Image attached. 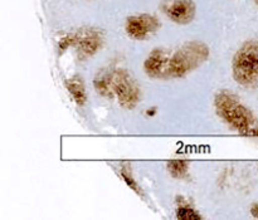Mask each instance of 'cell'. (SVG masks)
<instances>
[{
    "mask_svg": "<svg viewBox=\"0 0 258 220\" xmlns=\"http://www.w3.org/2000/svg\"><path fill=\"white\" fill-rule=\"evenodd\" d=\"M161 10L175 24L186 25L196 18L197 7L193 0H165Z\"/></svg>",
    "mask_w": 258,
    "mask_h": 220,
    "instance_id": "52a82bcc",
    "label": "cell"
},
{
    "mask_svg": "<svg viewBox=\"0 0 258 220\" xmlns=\"http://www.w3.org/2000/svg\"><path fill=\"white\" fill-rule=\"evenodd\" d=\"M120 176H121V178H122V180L125 181L126 185H127L128 188H130L131 190L134 191V193H136V194H138V195H140V196L144 195L143 189L140 188V185H139L138 181H136L135 179H134L133 174H131L130 169H128L127 165H123L122 168L120 169Z\"/></svg>",
    "mask_w": 258,
    "mask_h": 220,
    "instance_id": "7c38bea8",
    "label": "cell"
},
{
    "mask_svg": "<svg viewBox=\"0 0 258 220\" xmlns=\"http://www.w3.org/2000/svg\"><path fill=\"white\" fill-rule=\"evenodd\" d=\"M232 76L243 87L258 85V40H247L239 47L232 60Z\"/></svg>",
    "mask_w": 258,
    "mask_h": 220,
    "instance_id": "3957f363",
    "label": "cell"
},
{
    "mask_svg": "<svg viewBox=\"0 0 258 220\" xmlns=\"http://www.w3.org/2000/svg\"><path fill=\"white\" fill-rule=\"evenodd\" d=\"M160 28V22L155 15L151 14H138L131 15L126 19L125 30L126 34L134 40L149 39L151 35L155 34Z\"/></svg>",
    "mask_w": 258,
    "mask_h": 220,
    "instance_id": "8992f818",
    "label": "cell"
},
{
    "mask_svg": "<svg viewBox=\"0 0 258 220\" xmlns=\"http://www.w3.org/2000/svg\"><path fill=\"white\" fill-rule=\"evenodd\" d=\"M214 107L219 117L241 135L249 136L257 125L253 113L241 102L237 96L228 91H221L214 98Z\"/></svg>",
    "mask_w": 258,
    "mask_h": 220,
    "instance_id": "6da1fadb",
    "label": "cell"
},
{
    "mask_svg": "<svg viewBox=\"0 0 258 220\" xmlns=\"http://www.w3.org/2000/svg\"><path fill=\"white\" fill-rule=\"evenodd\" d=\"M111 91L112 98L117 100L118 105L126 110H134L140 102L143 92L135 78L125 69H110Z\"/></svg>",
    "mask_w": 258,
    "mask_h": 220,
    "instance_id": "277c9868",
    "label": "cell"
},
{
    "mask_svg": "<svg viewBox=\"0 0 258 220\" xmlns=\"http://www.w3.org/2000/svg\"><path fill=\"white\" fill-rule=\"evenodd\" d=\"M211 50L203 42L193 40L181 45L171 54L168 64V78H183L208 60Z\"/></svg>",
    "mask_w": 258,
    "mask_h": 220,
    "instance_id": "7a4b0ae2",
    "label": "cell"
},
{
    "mask_svg": "<svg viewBox=\"0 0 258 220\" xmlns=\"http://www.w3.org/2000/svg\"><path fill=\"white\" fill-rule=\"evenodd\" d=\"M73 47V34H67L63 38H60V40L58 42V50L59 53L66 52L68 48Z\"/></svg>",
    "mask_w": 258,
    "mask_h": 220,
    "instance_id": "5bb4252c",
    "label": "cell"
},
{
    "mask_svg": "<svg viewBox=\"0 0 258 220\" xmlns=\"http://www.w3.org/2000/svg\"><path fill=\"white\" fill-rule=\"evenodd\" d=\"M176 218L179 220H201L202 215H199L198 211L194 210L189 204H179Z\"/></svg>",
    "mask_w": 258,
    "mask_h": 220,
    "instance_id": "4fadbf2b",
    "label": "cell"
},
{
    "mask_svg": "<svg viewBox=\"0 0 258 220\" xmlns=\"http://www.w3.org/2000/svg\"><path fill=\"white\" fill-rule=\"evenodd\" d=\"M254 2H256V3H257V5H258V0H254Z\"/></svg>",
    "mask_w": 258,
    "mask_h": 220,
    "instance_id": "2e32d148",
    "label": "cell"
},
{
    "mask_svg": "<svg viewBox=\"0 0 258 220\" xmlns=\"http://www.w3.org/2000/svg\"><path fill=\"white\" fill-rule=\"evenodd\" d=\"M166 169L173 178L180 179V180L186 179L189 175V163L185 160H180V159L168 161Z\"/></svg>",
    "mask_w": 258,
    "mask_h": 220,
    "instance_id": "8fae6325",
    "label": "cell"
},
{
    "mask_svg": "<svg viewBox=\"0 0 258 220\" xmlns=\"http://www.w3.org/2000/svg\"><path fill=\"white\" fill-rule=\"evenodd\" d=\"M168 54L161 48H155L149 53L144 62V72L150 78H168Z\"/></svg>",
    "mask_w": 258,
    "mask_h": 220,
    "instance_id": "ba28073f",
    "label": "cell"
},
{
    "mask_svg": "<svg viewBox=\"0 0 258 220\" xmlns=\"http://www.w3.org/2000/svg\"><path fill=\"white\" fill-rule=\"evenodd\" d=\"M251 214L253 218L258 219V203H254L253 205L251 206Z\"/></svg>",
    "mask_w": 258,
    "mask_h": 220,
    "instance_id": "9a60e30c",
    "label": "cell"
},
{
    "mask_svg": "<svg viewBox=\"0 0 258 220\" xmlns=\"http://www.w3.org/2000/svg\"><path fill=\"white\" fill-rule=\"evenodd\" d=\"M93 87L100 96L106 98H112V91H111V77L110 70H102L96 76L93 80Z\"/></svg>",
    "mask_w": 258,
    "mask_h": 220,
    "instance_id": "30bf717a",
    "label": "cell"
},
{
    "mask_svg": "<svg viewBox=\"0 0 258 220\" xmlns=\"http://www.w3.org/2000/svg\"><path fill=\"white\" fill-rule=\"evenodd\" d=\"M103 45V37L95 28H82L73 33V48L80 60L93 57Z\"/></svg>",
    "mask_w": 258,
    "mask_h": 220,
    "instance_id": "5b68a950",
    "label": "cell"
},
{
    "mask_svg": "<svg viewBox=\"0 0 258 220\" xmlns=\"http://www.w3.org/2000/svg\"><path fill=\"white\" fill-rule=\"evenodd\" d=\"M64 85L70 95L72 96L73 101L78 106H85L86 101H87V92H86L83 78L80 77V76H72L71 78L66 80Z\"/></svg>",
    "mask_w": 258,
    "mask_h": 220,
    "instance_id": "9c48e42d",
    "label": "cell"
}]
</instances>
